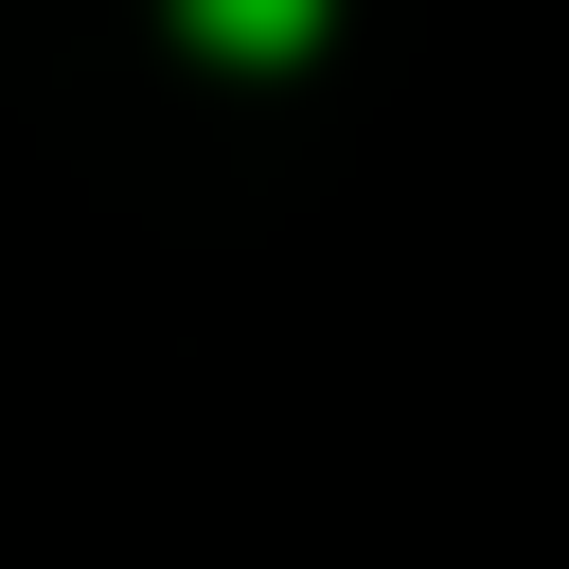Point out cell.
I'll list each match as a JSON object with an SVG mask.
<instances>
[{
  "instance_id": "cell-1",
  "label": "cell",
  "mask_w": 569,
  "mask_h": 569,
  "mask_svg": "<svg viewBox=\"0 0 569 569\" xmlns=\"http://www.w3.org/2000/svg\"><path fill=\"white\" fill-rule=\"evenodd\" d=\"M196 18H213V36H302L320 0H196Z\"/></svg>"
}]
</instances>
